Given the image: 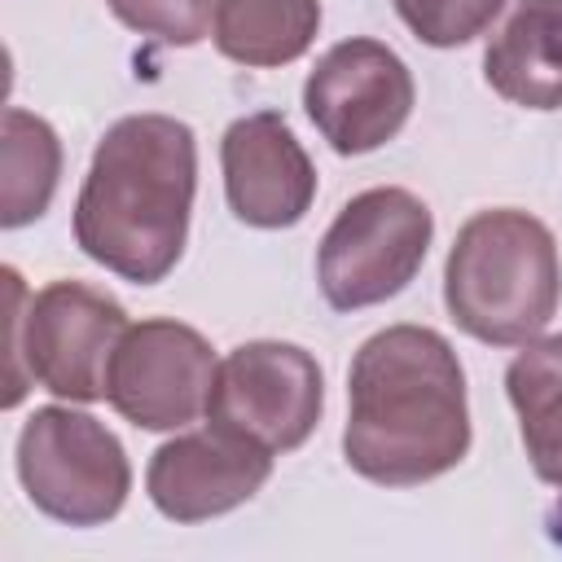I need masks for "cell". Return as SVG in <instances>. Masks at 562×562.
Instances as JSON below:
<instances>
[{
	"mask_svg": "<svg viewBox=\"0 0 562 562\" xmlns=\"http://www.w3.org/2000/svg\"><path fill=\"white\" fill-rule=\"evenodd\" d=\"M470 452L465 373L452 342L426 325H386L347 369V465L382 487L448 474Z\"/></svg>",
	"mask_w": 562,
	"mask_h": 562,
	"instance_id": "obj_1",
	"label": "cell"
},
{
	"mask_svg": "<svg viewBox=\"0 0 562 562\" xmlns=\"http://www.w3.org/2000/svg\"><path fill=\"white\" fill-rule=\"evenodd\" d=\"M193 189V127L171 114H127L92 149L75 202V241L105 272L154 285L184 255Z\"/></svg>",
	"mask_w": 562,
	"mask_h": 562,
	"instance_id": "obj_2",
	"label": "cell"
},
{
	"mask_svg": "<svg viewBox=\"0 0 562 562\" xmlns=\"http://www.w3.org/2000/svg\"><path fill=\"white\" fill-rule=\"evenodd\" d=\"M558 299L562 263L544 220L518 206H496L461 224L443 263V303L470 338L522 347L544 334Z\"/></svg>",
	"mask_w": 562,
	"mask_h": 562,
	"instance_id": "obj_3",
	"label": "cell"
},
{
	"mask_svg": "<svg viewBox=\"0 0 562 562\" xmlns=\"http://www.w3.org/2000/svg\"><path fill=\"white\" fill-rule=\"evenodd\" d=\"M4 408H18L35 382L70 404L105 400L127 312L83 281L26 294L18 268H4Z\"/></svg>",
	"mask_w": 562,
	"mask_h": 562,
	"instance_id": "obj_4",
	"label": "cell"
},
{
	"mask_svg": "<svg viewBox=\"0 0 562 562\" xmlns=\"http://www.w3.org/2000/svg\"><path fill=\"white\" fill-rule=\"evenodd\" d=\"M435 237L430 206L400 189L378 184L356 193L321 237L316 281L334 312H360L395 299L426 263Z\"/></svg>",
	"mask_w": 562,
	"mask_h": 562,
	"instance_id": "obj_5",
	"label": "cell"
},
{
	"mask_svg": "<svg viewBox=\"0 0 562 562\" xmlns=\"http://www.w3.org/2000/svg\"><path fill=\"white\" fill-rule=\"evenodd\" d=\"M18 479L31 505L66 527L110 522L132 492V465L119 435L66 404L35 408L22 422Z\"/></svg>",
	"mask_w": 562,
	"mask_h": 562,
	"instance_id": "obj_6",
	"label": "cell"
},
{
	"mask_svg": "<svg viewBox=\"0 0 562 562\" xmlns=\"http://www.w3.org/2000/svg\"><path fill=\"white\" fill-rule=\"evenodd\" d=\"M325 408V378L312 351L299 342H241L215 364L206 426L241 435L268 452H294L307 443Z\"/></svg>",
	"mask_w": 562,
	"mask_h": 562,
	"instance_id": "obj_7",
	"label": "cell"
},
{
	"mask_svg": "<svg viewBox=\"0 0 562 562\" xmlns=\"http://www.w3.org/2000/svg\"><path fill=\"white\" fill-rule=\"evenodd\" d=\"M417 101L413 75L382 40L334 44L303 83V110L334 154H369L400 136Z\"/></svg>",
	"mask_w": 562,
	"mask_h": 562,
	"instance_id": "obj_8",
	"label": "cell"
},
{
	"mask_svg": "<svg viewBox=\"0 0 562 562\" xmlns=\"http://www.w3.org/2000/svg\"><path fill=\"white\" fill-rule=\"evenodd\" d=\"M215 364L211 342L193 325L140 321L119 338L105 400L136 430H180L206 413Z\"/></svg>",
	"mask_w": 562,
	"mask_h": 562,
	"instance_id": "obj_9",
	"label": "cell"
},
{
	"mask_svg": "<svg viewBox=\"0 0 562 562\" xmlns=\"http://www.w3.org/2000/svg\"><path fill=\"white\" fill-rule=\"evenodd\" d=\"M268 448L228 435V430H193L162 443L149 457L145 487L162 518L171 522H206L237 505H246L272 474Z\"/></svg>",
	"mask_w": 562,
	"mask_h": 562,
	"instance_id": "obj_10",
	"label": "cell"
},
{
	"mask_svg": "<svg viewBox=\"0 0 562 562\" xmlns=\"http://www.w3.org/2000/svg\"><path fill=\"white\" fill-rule=\"evenodd\" d=\"M224 193L241 224L290 228L316 198V167L277 110L241 114L220 140Z\"/></svg>",
	"mask_w": 562,
	"mask_h": 562,
	"instance_id": "obj_11",
	"label": "cell"
},
{
	"mask_svg": "<svg viewBox=\"0 0 562 562\" xmlns=\"http://www.w3.org/2000/svg\"><path fill=\"white\" fill-rule=\"evenodd\" d=\"M483 79L522 110L562 105V0H518L483 53Z\"/></svg>",
	"mask_w": 562,
	"mask_h": 562,
	"instance_id": "obj_12",
	"label": "cell"
},
{
	"mask_svg": "<svg viewBox=\"0 0 562 562\" xmlns=\"http://www.w3.org/2000/svg\"><path fill=\"white\" fill-rule=\"evenodd\" d=\"M505 391L518 413L531 470L562 487V334L522 342L505 369Z\"/></svg>",
	"mask_w": 562,
	"mask_h": 562,
	"instance_id": "obj_13",
	"label": "cell"
},
{
	"mask_svg": "<svg viewBox=\"0 0 562 562\" xmlns=\"http://www.w3.org/2000/svg\"><path fill=\"white\" fill-rule=\"evenodd\" d=\"M321 31V0H220L215 48L237 66L299 61Z\"/></svg>",
	"mask_w": 562,
	"mask_h": 562,
	"instance_id": "obj_14",
	"label": "cell"
},
{
	"mask_svg": "<svg viewBox=\"0 0 562 562\" xmlns=\"http://www.w3.org/2000/svg\"><path fill=\"white\" fill-rule=\"evenodd\" d=\"M0 224L22 228L40 220L57 193L61 176V140L48 119L9 105L0 132Z\"/></svg>",
	"mask_w": 562,
	"mask_h": 562,
	"instance_id": "obj_15",
	"label": "cell"
},
{
	"mask_svg": "<svg viewBox=\"0 0 562 562\" xmlns=\"http://www.w3.org/2000/svg\"><path fill=\"white\" fill-rule=\"evenodd\" d=\"M105 4L123 26L171 48H189L206 40L220 9V0H105Z\"/></svg>",
	"mask_w": 562,
	"mask_h": 562,
	"instance_id": "obj_16",
	"label": "cell"
},
{
	"mask_svg": "<svg viewBox=\"0 0 562 562\" xmlns=\"http://www.w3.org/2000/svg\"><path fill=\"white\" fill-rule=\"evenodd\" d=\"M501 9L505 0H395V13L404 18V26L430 48L470 44L492 26Z\"/></svg>",
	"mask_w": 562,
	"mask_h": 562,
	"instance_id": "obj_17",
	"label": "cell"
}]
</instances>
